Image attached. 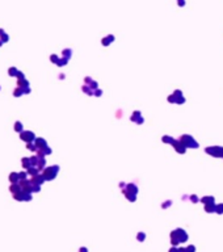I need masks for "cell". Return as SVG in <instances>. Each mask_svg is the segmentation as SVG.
Here are the masks:
<instances>
[{"mask_svg": "<svg viewBox=\"0 0 223 252\" xmlns=\"http://www.w3.org/2000/svg\"><path fill=\"white\" fill-rule=\"evenodd\" d=\"M22 93H25V91H24V88H20V87H17L13 91V96L15 97H20V96H22Z\"/></svg>", "mask_w": 223, "mask_h": 252, "instance_id": "13", "label": "cell"}, {"mask_svg": "<svg viewBox=\"0 0 223 252\" xmlns=\"http://www.w3.org/2000/svg\"><path fill=\"white\" fill-rule=\"evenodd\" d=\"M3 43H4V42H3L1 40H0V46H1V45H3Z\"/></svg>", "mask_w": 223, "mask_h": 252, "instance_id": "34", "label": "cell"}, {"mask_svg": "<svg viewBox=\"0 0 223 252\" xmlns=\"http://www.w3.org/2000/svg\"><path fill=\"white\" fill-rule=\"evenodd\" d=\"M113 40H114L113 36H109L108 38H104V40H102V45H109V43H110L109 41H113Z\"/></svg>", "mask_w": 223, "mask_h": 252, "instance_id": "19", "label": "cell"}, {"mask_svg": "<svg viewBox=\"0 0 223 252\" xmlns=\"http://www.w3.org/2000/svg\"><path fill=\"white\" fill-rule=\"evenodd\" d=\"M18 175H20V180H26V176H28L26 172H18Z\"/></svg>", "mask_w": 223, "mask_h": 252, "instance_id": "23", "label": "cell"}, {"mask_svg": "<svg viewBox=\"0 0 223 252\" xmlns=\"http://www.w3.org/2000/svg\"><path fill=\"white\" fill-rule=\"evenodd\" d=\"M41 190V185H33V192H40Z\"/></svg>", "mask_w": 223, "mask_h": 252, "instance_id": "26", "label": "cell"}, {"mask_svg": "<svg viewBox=\"0 0 223 252\" xmlns=\"http://www.w3.org/2000/svg\"><path fill=\"white\" fill-rule=\"evenodd\" d=\"M15 130L17 131V133H22V124H21V122L17 121L15 124Z\"/></svg>", "mask_w": 223, "mask_h": 252, "instance_id": "16", "label": "cell"}, {"mask_svg": "<svg viewBox=\"0 0 223 252\" xmlns=\"http://www.w3.org/2000/svg\"><path fill=\"white\" fill-rule=\"evenodd\" d=\"M4 33H5V32H4V29H1V28H0V37H1V36L4 34Z\"/></svg>", "mask_w": 223, "mask_h": 252, "instance_id": "31", "label": "cell"}, {"mask_svg": "<svg viewBox=\"0 0 223 252\" xmlns=\"http://www.w3.org/2000/svg\"><path fill=\"white\" fill-rule=\"evenodd\" d=\"M0 40H1V41L5 43V42H8V41H9V36H8L7 33H4V34L1 36V38H0Z\"/></svg>", "mask_w": 223, "mask_h": 252, "instance_id": "21", "label": "cell"}, {"mask_svg": "<svg viewBox=\"0 0 223 252\" xmlns=\"http://www.w3.org/2000/svg\"><path fill=\"white\" fill-rule=\"evenodd\" d=\"M192 201H193V202H197V198H196V196H192Z\"/></svg>", "mask_w": 223, "mask_h": 252, "instance_id": "32", "label": "cell"}, {"mask_svg": "<svg viewBox=\"0 0 223 252\" xmlns=\"http://www.w3.org/2000/svg\"><path fill=\"white\" fill-rule=\"evenodd\" d=\"M136 238H139L141 240H143L144 239V234H139V236H136Z\"/></svg>", "mask_w": 223, "mask_h": 252, "instance_id": "30", "label": "cell"}, {"mask_svg": "<svg viewBox=\"0 0 223 252\" xmlns=\"http://www.w3.org/2000/svg\"><path fill=\"white\" fill-rule=\"evenodd\" d=\"M171 252H176V250H175V248H173V250H172V251H171Z\"/></svg>", "mask_w": 223, "mask_h": 252, "instance_id": "35", "label": "cell"}, {"mask_svg": "<svg viewBox=\"0 0 223 252\" xmlns=\"http://www.w3.org/2000/svg\"><path fill=\"white\" fill-rule=\"evenodd\" d=\"M63 55H65V57L67 58V59H68V58L71 57V50H70V49H66V50H63Z\"/></svg>", "mask_w": 223, "mask_h": 252, "instance_id": "20", "label": "cell"}, {"mask_svg": "<svg viewBox=\"0 0 223 252\" xmlns=\"http://www.w3.org/2000/svg\"><path fill=\"white\" fill-rule=\"evenodd\" d=\"M50 59H51V62H54V63H58V60H59V58H58V55H51L50 57Z\"/></svg>", "mask_w": 223, "mask_h": 252, "instance_id": "25", "label": "cell"}, {"mask_svg": "<svg viewBox=\"0 0 223 252\" xmlns=\"http://www.w3.org/2000/svg\"><path fill=\"white\" fill-rule=\"evenodd\" d=\"M206 152L211 154L214 156H223V148L222 147H211V148H206Z\"/></svg>", "mask_w": 223, "mask_h": 252, "instance_id": "5", "label": "cell"}, {"mask_svg": "<svg viewBox=\"0 0 223 252\" xmlns=\"http://www.w3.org/2000/svg\"><path fill=\"white\" fill-rule=\"evenodd\" d=\"M9 181L12 184H17L18 181H20V175H18L17 172H12L9 175Z\"/></svg>", "mask_w": 223, "mask_h": 252, "instance_id": "10", "label": "cell"}, {"mask_svg": "<svg viewBox=\"0 0 223 252\" xmlns=\"http://www.w3.org/2000/svg\"><path fill=\"white\" fill-rule=\"evenodd\" d=\"M58 171H59V167H58V166H53V167L45 168V171H43V177H45V180H53V179L57 176Z\"/></svg>", "mask_w": 223, "mask_h": 252, "instance_id": "1", "label": "cell"}, {"mask_svg": "<svg viewBox=\"0 0 223 252\" xmlns=\"http://www.w3.org/2000/svg\"><path fill=\"white\" fill-rule=\"evenodd\" d=\"M35 146H37V148L38 150H42V148H45V147H47V143H46V141L45 139H42V138H37L35 139Z\"/></svg>", "mask_w": 223, "mask_h": 252, "instance_id": "7", "label": "cell"}, {"mask_svg": "<svg viewBox=\"0 0 223 252\" xmlns=\"http://www.w3.org/2000/svg\"><path fill=\"white\" fill-rule=\"evenodd\" d=\"M13 197H15L16 201H30L32 200V193H25V192H22L21 190L20 193L15 194Z\"/></svg>", "mask_w": 223, "mask_h": 252, "instance_id": "4", "label": "cell"}, {"mask_svg": "<svg viewBox=\"0 0 223 252\" xmlns=\"http://www.w3.org/2000/svg\"><path fill=\"white\" fill-rule=\"evenodd\" d=\"M173 146H175V148H176V151H178V152H181V154L185 152V146L182 144V142L175 141V142H173Z\"/></svg>", "mask_w": 223, "mask_h": 252, "instance_id": "8", "label": "cell"}, {"mask_svg": "<svg viewBox=\"0 0 223 252\" xmlns=\"http://www.w3.org/2000/svg\"><path fill=\"white\" fill-rule=\"evenodd\" d=\"M80 252H87V248H82V250H80Z\"/></svg>", "mask_w": 223, "mask_h": 252, "instance_id": "33", "label": "cell"}, {"mask_svg": "<svg viewBox=\"0 0 223 252\" xmlns=\"http://www.w3.org/2000/svg\"><path fill=\"white\" fill-rule=\"evenodd\" d=\"M17 78H18V79H25V78H24V74H22L21 71L17 72Z\"/></svg>", "mask_w": 223, "mask_h": 252, "instance_id": "28", "label": "cell"}, {"mask_svg": "<svg viewBox=\"0 0 223 252\" xmlns=\"http://www.w3.org/2000/svg\"><path fill=\"white\" fill-rule=\"evenodd\" d=\"M205 209H206V211H207V213L214 211V210H215V208H214L213 205H206V208H205Z\"/></svg>", "mask_w": 223, "mask_h": 252, "instance_id": "24", "label": "cell"}, {"mask_svg": "<svg viewBox=\"0 0 223 252\" xmlns=\"http://www.w3.org/2000/svg\"><path fill=\"white\" fill-rule=\"evenodd\" d=\"M201 201H202V202H206V204H213L214 202V198L213 197H203Z\"/></svg>", "mask_w": 223, "mask_h": 252, "instance_id": "18", "label": "cell"}, {"mask_svg": "<svg viewBox=\"0 0 223 252\" xmlns=\"http://www.w3.org/2000/svg\"><path fill=\"white\" fill-rule=\"evenodd\" d=\"M26 148H29L30 151H37L38 150L37 146H35V144H33L32 142H30V143H26Z\"/></svg>", "mask_w": 223, "mask_h": 252, "instance_id": "17", "label": "cell"}, {"mask_svg": "<svg viewBox=\"0 0 223 252\" xmlns=\"http://www.w3.org/2000/svg\"><path fill=\"white\" fill-rule=\"evenodd\" d=\"M215 210H217L218 213H223V205H218V206L215 208Z\"/></svg>", "mask_w": 223, "mask_h": 252, "instance_id": "27", "label": "cell"}, {"mask_svg": "<svg viewBox=\"0 0 223 252\" xmlns=\"http://www.w3.org/2000/svg\"><path fill=\"white\" fill-rule=\"evenodd\" d=\"M181 142H182V144H184L185 147H189V146H190L192 148H197V146H198V144H197V142L194 141L192 137H189V135H182V138H181Z\"/></svg>", "mask_w": 223, "mask_h": 252, "instance_id": "2", "label": "cell"}, {"mask_svg": "<svg viewBox=\"0 0 223 252\" xmlns=\"http://www.w3.org/2000/svg\"><path fill=\"white\" fill-rule=\"evenodd\" d=\"M0 89H1V88H0Z\"/></svg>", "mask_w": 223, "mask_h": 252, "instance_id": "36", "label": "cell"}, {"mask_svg": "<svg viewBox=\"0 0 223 252\" xmlns=\"http://www.w3.org/2000/svg\"><path fill=\"white\" fill-rule=\"evenodd\" d=\"M17 85L20 87V88L26 89V88H29V82H28L26 79H18L17 80Z\"/></svg>", "mask_w": 223, "mask_h": 252, "instance_id": "12", "label": "cell"}, {"mask_svg": "<svg viewBox=\"0 0 223 252\" xmlns=\"http://www.w3.org/2000/svg\"><path fill=\"white\" fill-rule=\"evenodd\" d=\"M38 172H40V169H38V168H34V167H30L29 169H28V175H32V176H37Z\"/></svg>", "mask_w": 223, "mask_h": 252, "instance_id": "14", "label": "cell"}, {"mask_svg": "<svg viewBox=\"0 0 223 252\" xmlns=\"http://www.w3.org/2000/svg\"><path fill=\"white\" fill-rule=\"evenodd\" d=\"M43 181H45L43 175H37V176H33L32 180H30V183H32L33 185H41Z\"/></svg>", "mask_w": 223, "mask_h": 252, "instance_id": "6", "label": "cell"}, {"mask_svg": "<svg viewBox=\"0 0 223 252\" xmlns=\"http://www.w3.org/2000/svg\"><path fill=\"white\" fill-rule=\"evenodd\" d=\"M177 3H178V5H184V4H185V1H184V0H177Z\"/></svg>", "mask_w": 223, "mask_h": 252, "instance_id": "29", "label": "cell"}, {"mask_svg": "<svg viewBox=\"0 0 223 252\" xmlns=\"http://www.w3.org/2000/svg\"><path fill=\"white\" fill-rule=\"evenodd\" d=\"M9 190H11V193L15 196V194H17V193H20L22 189H21V185H20V184H12V185L9 186Z\"/></svg>", "mask_w": 223, "mask_h": 252, "instance_id": "9", "label": "cell"}, {"mask_svg": "<svg viewBox=\"0 0 223 252\" xmlns=\"http://www.w3.org/2000/svg\"><path fill=\"white\" fill-rule=\"evenodd\" d=\"M21 163H22V167L25 168V169H29L30 167H32V162H30V158H22L21 159Z\"/></svg>", "mask_w": 223, "mask_h": 252, "instance_id": "11", "label": "cell"}, {"mask_svg": "<svg viewBox=\"0 0 223 252\" xmlns=\"http://www.w3.org/2000/svg\"><path fill=\"white\" fill-rule=\"evenodd\" d=\"M20 138H21V141L26 142V143H30V142L35 141V135L33 131H22V133H20Z\"/></svg>", "mask_w": 223, "mask_h": 252, "instance_id": "3", "label": "cell"}, {"mask_svg": "<svg viewBox=\"0 0 223 252\" xmlns=\"http://www.w3.org/2000/svg\"><path fill=\"white\" fill-rule=\"evenodd\" d=\"M17 68L16 67H11L9 70H8V74H9V76H17Z\"/></svg>", "mask_w": 223, "mask_h": 252, "instance_id": "15", "label": "cell"}, {"mask_svg": "<svg viewBox=\"0 0 223 252\" xmlns=\"http://www.w3.org/2000/svg\"><path fill=\"white\" fill-rule=\"evenodd\" d=\"M67 63V58H63V59H59L58 60V66H65V64Z\"/></svg>", "mask_w": 223, "mask_h": 252, "instance_id": "22", "label": "cell"}]
</instances>
